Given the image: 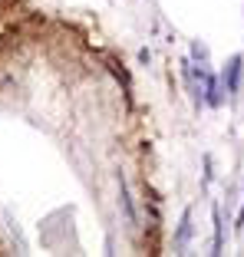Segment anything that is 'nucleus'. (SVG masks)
Here are the masks:
<instances>
[{"mask_svg":"<svg viewBox=\"0 0 244 257\" xmlns=\"http://www.w3.org/2000/svg\"><path fill=\"white\" fill-rule=\"evenodd\" d=\"M191 211H185L182 214V227H178V247H185V244H188V234H191Z\"/></svg>","mask_w":244,"mask_h":257,"instance_id":"f03ea898","label":"nucleus"},{"mask_svg":"<svg viewBox=\"0 0 244 257\" xmlns=\"http://www.w3.org/2000/svg\"><path fill=\"white\" fill-rule=\"evenodd\" d=\"M208 102H211V106L221 102V92H218V83H214V79H208Z\"/></svg>","mask_w":244,"mask_h":257,"instance_id":"7ed1b4c3","label":"nucleus"},{"mask_svg":"<svg viewBox=\"0 0 244 257\" xmlns=\"http://www.w3.org/2000/svg\"><path fill=\"white\" fill-rule=\"evenodd\" d=\"M237 76H241V60L234 56V60L228 63V69H224V79H228V89H231V92L237 89Z\"/></svg>","mask_w":244,"mask_h":257,"instance_id":"f257e3e1","label":"nucleus"}]
</instances>
